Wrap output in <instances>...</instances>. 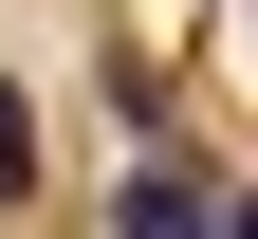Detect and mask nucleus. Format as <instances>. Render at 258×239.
Segmentation results:
<instances>
[{"label":"nucleus","instance_id":"f03ea898","mask_svg":"<svg viewBox=\"0 0 258 239\" xmlns=\"http://www.w3.org/2000/svg\"><path fill=\"white\" fill-rule=\"evenodd\" d=\"M37 184V111H19V92H0V202Z\"/></svg>","mask_w":258,"mask_h":239},{"label":"nucleus","instance_id":"7ed1b4c3","mask_svg":"<svg viewBox=\"0 0 258 239\" xmlns=\"http://www.w3.org/2000/svg\"><path fill=\"white\" fill-rule=\"evenodd\" d=\"M221 239H258V184H221Z\"/></svg>","mask_w":258,"mask_h":239},{"label":"nucleus","instance_id":"f257e3e1","mask_svg":"<svg viewBox=\"0 0 258 239\" xmlns=\"http://www.w3.org/2000/svg\"><path fill=\"white\" fill-rule=\"evenodd\" d=\"M111 239H221V184H203L184 147H148V166L111 184Z\"/></svg>","mask_w":258,"mask_h":239}]
</instances>
